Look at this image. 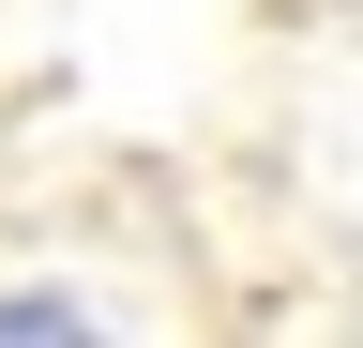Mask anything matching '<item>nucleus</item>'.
I'll return each instance as SVG.
<instances>
[{
	"instance_id": "1",
	"label": "nucleus",
	"mask_w": 363,
	"mask_h": 348,
	"mask_svg": "<svg viewBox=\"0 0 363 348\" xmlns=\"http://www.w3.org/2000/svg\"><path fill=\"white\" fill-rule=\"evenodd\" d=\"M61 348V333H106V303H91V288H0V348Z\"/></svg>"
}]
</instances>
